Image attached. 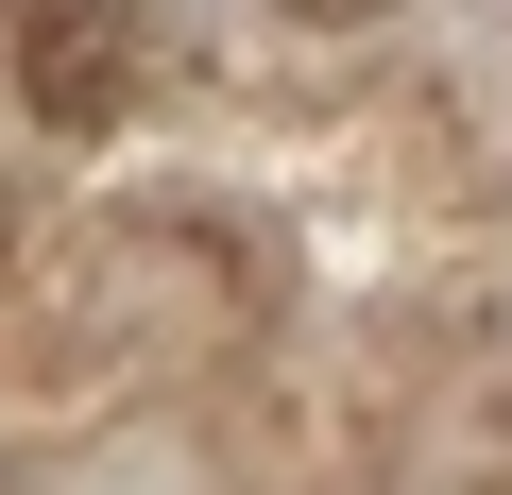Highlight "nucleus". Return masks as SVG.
Returning a JSON list of instances; mask_svg holds the SVG:
<instances>
[{
  "label": "nucleus",
  "mask_w": 512,
  "mask_h": 495,
  "mask_svg": "<svg viewBox=\"0 0 512 495\" xmlns=\"http://www.w3.org/2000/svg\"><path fill=\"white\" fill-rule=\"evenodd\" d=\"M137 86H154V0H18V103L52 137H120Z\"/></svg>",
  "instance_id": "obj_1"
},
{
  "label": "nucleus",
  "mask_w": 512,
  "mask_h": 495,
  "mask_svg": "<svg viewBox=\"0 0 512 495\" xmlns=\"http://www.w3.org/2000/svg\"><path fill=\"white\" fill-rule=\"evenodd\" d=\"M291 18H325V35H342V18H393V0H291Z\"/></svg>",
  "instance_id": "obj_2"
}]
</instances>
